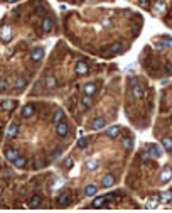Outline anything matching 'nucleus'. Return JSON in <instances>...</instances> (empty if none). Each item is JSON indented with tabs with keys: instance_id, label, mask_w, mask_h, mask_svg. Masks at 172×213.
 Returning a JSON list of instances; mask_svg holds the SVG:
<instances>
[{
	"instance_id": "1",
	"label": "nucleus",
	"mask_w": 172,
	"mask_h": 213,
	"mask_svg": "<svg viewBox=\"0 0 172 213\" xmlns=\"http://www.w3.org/2000/svg\"><path fill=\"white\" fill-rule=\"evenodd\" d=\"M121 49H123V44L121 43H113L111 46H108V48L103 49V56H113V54H118L121 53Z\"/></svg>"
},
{
	"instance_id": "2",
	"label": "nucleus",
	"mask_w": 172,
	"mask_h": 213,
	"mask_svg": "<svg viewBox=\"0 0 172 213\" xmlns=\"http://www.w3.org/2000/svg\"><path fill=\"white\" fill-rule=\"evenodd\" d=\"M130 90H132V95H133V97H137V98H144V90H142L140 83L132 81V83H130Z\"/></svg>"
},
{
	"instance_id": "3",
	"label": "nucleus",
	"mask_w": 172,
	"mask_h": 213,
	"mask_svg": "<svg viewBox=\"0 0 172 213\" xmlns=\"http://www.w3.org/2000/svg\"><path fill=\"white\" fill-rule=\"evenodd\" d=\"M12 37V27L10 26H3L0 29V39L3 41V43H9Z\"/></svg>"
},
{
	"instance_id": "4",
	"label": "nucleus",
	"mask_w": 172,
	"mask_h": 213,
	"mask_svg": "<svg viewBox=\"0 0 172 213\" xmlns=\"http://www.w3.org/2000/svg\"><path fill=\"white\" fill-rule=\"evenodd\" d=\"M149 154L152 157H155V159H157V157H160L162 156V145H159V144H150L149 145Z\"/></svg>"
},
{
	"instance_id": "5",
	"label": "nucleus",
	"mask_w": 172,
	"mask_h": 213,
	"mask_svg": "<svg viewBox=\"0 0 172 213\" xmlns=\"http://www.w3.org/2000/svg\"><path fill=\"white\" fill-rule=\"evenodd\" d=\"M42 56H44V49L42 48H34L31 51V59L34 61V63L41 61V59H42Z\"/></svg>"
},
{
	"instance_id": "6",
	"label": "nucleus",
	"mask_w": 172,
	"mask_h": 213,
	"mask_svg": "<svg viewBox=\"0 0 172 213\" xmlns=\"http://www.w3.org/2000/svg\"><path fill=\"white\" fill-rule=\"evenodd\" d=\"M68 130H69V127H68V124L62 120V122H59V124H56V132H57V135H61V137H64L66 134H68Z\"/></svg>"
},
{
	"instance_id": "7",
	"label": "nucleus",
	"mask_w": 172,
	"mask_h": 213,
	"mask_svg": "<svg viewBox=\"0 0 172 213\" xmlns=\"http://www.w3.org/2000/svg\"><path fill=\"white\" fill-rule=\"evenodd\" d=\"M17 157H19V152L15 151V149H12V147H7L5 149V159L9 161V162H14Z\"/></svg>"
},
{
	"instance_id": "8",
	"label": "nucleus",
	"mask_w": 172,
	"mask_h": 213,
	"mask_svg": "<svg viewBox=\"0 0 172 213\" xmlns=\"http://www.w3.org/2000/svg\"><path fill=\"white\" fill-rule=\"evenodd\" d=\"M17 134H19V124H17V122H12V124L9 125V129H7V137L14 139Z\"/></svg>"
},
{
	"instance_id": "9",
	"label": "nucleus",
	"mask_w": 172,
	"mask_h": 213,
	"mask_svg": "<svg viewBox=\"0 0 172 213\" xmlns=\"http://www.w3.org/2000/svg\"><path fill=\"white\" fill-rule=\"evenodd\" d=\"M74 71H76L78 74H88V71H90V68H88V64H86V63L79 61V63H76V66H74Z\"/></svg>"
},
{
	"instance_id": "10",
	"label": "nucleus",
	"mask_w": 172,
	"mask_h": 213,
	"mask_svg": "<svg viewBox=\"0 0 172 213\" xmlns=\"http://www.w3.org/2000/svg\"><path fill=\"white\" fill-rule=\"evenodd\" d=\"M108 200H113V196H96L95 198V201H93V206H96V208H100V206H103L105 203L108 201Z\"/></svg>"
},
{
	"instance_id": "11",
	"label": "nucleus",
	"mask_w": 172,
	"mask_h": 213,
	"mask_svg": "<svg viewBox=\"0 0 172 213\" xmlns=\"http://www.w3.org/2000/svg\"><path fill=\"white\" fill-rule=\"evenodd\" d=\"M20 115L24 117V119H29V117H32L34 115V105H26V107H22V110H20Z\"/></svg>"
},
{
	"instance_id": "12",
	"label": "nucleus",
	"mask_w": 172,
	"mask_h": 213,
	"mask_svg": "<svg viewBox=\"0 0 172 213\" xmlns=\"http://www.w3.org/2000/svg\"><path fill=\"white\" fill-rule=\"evenodd\" d=\"M172 179V169L170 168H164V171L160 173V181L162 183H169Z\"/></svg>"
},
{
	"instance_id": "13",
	"label": "nucleus",
	"mask_w": 172,
	"mask_h": 213,
	"mask_svg": "<svg viewBox=\"0 0 172 213\" xmlns=\"http://www.w3.org/2000/svg\"><path fill=\"white\" fill-rule=\"evenodd\" d=\"M83 91H85V95L93 97V95L96 93V85H95V83H86V85L83 86Z\"/></svg>"
},
{
	"instance_id": "14",
	"label": "nucleus",
	"mask_w": 172,
	"mask_h": 213,
	"mask_svg": "<svg viewBox=\"0 0 172 213\" xmlns=\"http://www.w3.org/2000/svg\"><path fill=\"white\" fill-rule=\"evenodd\" d=\"M165 3H164V0H157V2L154 3V12L155 14H164L165 12Z\"/></svg>"
},
{
	"instance_id": "15",
	"label": "nucleus",
	"mask_w": 172,
	"mask_h": 213,
	"mask_svg": "<svg viewBox=\"0 0 172 213\" xmlns=\"http://www.w3.org/2000/svg\"><path fill=\"white\" fill-rule=\"evenodd\" d=\"M101 185H103L105 188H110V186H113V185H115V176H113V174H106V176L103 178Z\"/></svg>"
},
{
	"instance_id": "16",
	"label": "nucleus",
	"mask_w": 172,
	"mask_h": 213,
	"mask_svg": "<svg viewBox=\"0 0 172 213\" xmlns=\"http://www.w3.org/2000/svg\"><path fill=\"white\" fill-rule=\"evenodd\" d=\"M159 201H160V196H157V195H154V196H150L149 198V201H147V206L149 208H157V205H159Z\"/></svg>"
},
{
	"instance_id": "17",
	"label": "nucleus",
	"mask_w": 172,
	"mask_h": 213,
	"mask_svg": "<svg viewBox=\"0 0 172 213\" xmlns=\"http://www.w3.org/2000/svg\"><path fill=\"white\" fill-rule=\"evenodd\" d=\"M118 134H120V127H118V125H111V127L106 130V135H108V137H111V139L118 137Z\"/></svg>"
},
{
	"instance_id": "18",
	"label": "nucleus",
	"mask_w": 172,
	"mask_h": 213,
	"mask_svg": "<svg viewBox=\"0 0 172 213\" xmlns=\"http://www.w3.org/2000/svg\"><path fill=\"white\" fill-rule=\"evenodd\" d=\"M91 105H93V98H91L90 95H85L83 100H81V108H83V110H86V108H90Z\"/></svg>"
},
{
	"instance_id": "19",
	"label": "nucleus",
	"mask_w": 172,
	"mask_h": 213,
	"mask_svg": "<svg viewBox=\"0 0 172 213\" xmlns=\"http://www.w3.org/2000/svg\"><path fill=\"white\" fill-rule=\"evenodd\" d=\"M44 81H46V86H47L49 90H54V88H56V78H54L52 74H47Z\"/></svg>"
},
{
	"instance_id": "20",
	"label": "nucleus",
	"mask_w": 172,
	"mask_h": 213,
	"mask_svg": "<svg viewBox=\"0 0 172 213\" xmlns=\"http://www.w3.org/2000/svg\"><path fill=\"white\" fill-rule=\"evenodd\" d=\"M160 201L162 203H170L172 201V190H165L160 195Z\"/></svg>"
},
{
	"instance_id": "21",
	"label": "nucleus",
	"mask_w": 172,
	"mask_h": 213,
	"mask_svg": "<svg viewBox=\"0 0 172 213\" xmlns=\"http://www.w3.org/2000/svg\"><path fill=\"white\" fill-rule=\"evenodd\" d=\"M64 183H66V178H57V181H54V185H52V191H54V195H56V191H59L62 186H64Z\"/></svg>"
},
{
	"instance_id": "22",
	"label": "nucleus",
	"mask_w": 172,
	"mask_h": 213,
	"mask_svg": "<svg viewBox=\"0 0 172 213\" xmlns=\"http://www.w3.org/2000/svg\"><path fill=\"white\" fill-rule=\"evenodd\" d=\"M162 147L167 152H172V139L170 137H162Z\"/></svg>"
},
{
	"instance_id": "23",
	"label": "nucleus",
	"mask_w": 172,
	"mask_h": 213,
	"mask_svg": "<svg viewBox=\"0 0 172 213\" xmlns=\"http://www.w3.org/2000/svg\"><path fill=\"white\" fill-rule=\"evenodd\" d=\"M96 193H98V188H96L95 185H88L85 188V195L86 196H96Z\"/></svg>"
},
{
	"instance_id": "24",
	"label": "nucleus",
	"mask_w": 172,
	"mask_h": 213,
	"mask_svg": "<svg viewBox=\"0 0 172 213\" xmlns=\"http://www.w3.org/2000/svg\"><path fill=\"white\" fill-rule=\"evenodd\" d=\"M57 201H59V205H62V206H64V205H68V203L71 201V195H69V191L62 193V195L59 196V200H57Z\"/></svg>"
},
{
	"instance_id": "25",
	"label": "nucleus",
	"mask_w": 172,
	"mask_h": 213,
	"mask_svg": "<svg viewBox=\"0 0 172 213\" xmlns=\"http://www.w3.org/2000/svg\"><path fill=\"white\" fill-rule=\"evenodd\" d=\"M41 203H42V198L36 195V196H32V198H31V201H29V206L37 208V206H41Z\"/></svg>"
},
{
	"instance_id": "26",
	"label": "nucleus",
	"mask_w": 172,
	"mask_h": 213,
	"mask_svg": "<svg viewBox=\"0 0 172 213\" xmlns=\"http://www.w3.org/2000/svg\"><path fill=\"white\" fill-rule=\"evenodd\" d=\"M62 120H64V112L59 108V110H56V114H54L52 122H54V124H59V122H62Z\"/></svg>"
},
{
	"instance_id": "27",
	"label": "nucleus",
	"mask_w": 172,
	"mask_h": 213,
	"mask_svg": "<svg viewBox=\"0 0 172 213\" xmlns=\"http://www.w3.org/2000/svg\"><path fill=\"white\" fill-rule=\"evenodd\" d=\"M26 83H27V80L26 78H22V76H19L17 80L14 81V88H17V90H22L24 86H26Z\"/></svg>"
},
{
	"instance_id": "28",
	"label": "nucleus",
	"mask_w": 172,
	"mask_h": 213,
	"mask_svg": "<svg viewBox=\"0 0 172 213\" xmlns=\"http://www.w3.org/2000/svg\"><path fill=\"white\" fill-rule=\"evenodd\" d=\"M42 31L44 32H51L52 31V20L51 19H44L42 20Z\"/></svg>"
},
{
	"instance_id": "29",
	"label": "nucleus",
	"mask_w": 172,
	"mask_h": 213,
	"mask_svg": "<svg viewBox=\"0 0 172 213\" xmlns=\"http://www.w3.org/2000/svg\"><path fill=\"white\" fill-rule=\"evenodd\" d=\"M105 125H106V122H105V119H96L93 122V129L95 130H100V129H103Z\"/></svg>"
},
{
	"instance_id": "30",
	"label": "nucleus",
	"mask_w": 172,
	"mask_h": 213,
	"mask_svg": "<svg viewBox=\"0 0 172 213\" xmlns=\"http://www.w3.org/2000/svg\"><path fill=\"white\" fill-rule=\"evenodd\" d=\"M26 162H27V161H26V157H20V156H19L17 159L14 161V166H15L17 169H22L24 166H26Z\"/></svg>"
},
{
	"instance_id": "31",
	"label": "nucleus",
	"mask_w": 172,
	"mask_h": 213,
	"mask_svg": "<svg viewBox=\"0 0 172 213\" xmlns=\"http://www.w3.org/2000/svg\"><path fill=\"white\" fill-rule=\"evenodd\" d=\"M96 168H98V161H96V159H90L86 162V169L88 171H95Z\"/></svg>"
},
{
	"instance_id": "32",
	"label": "nucleus",
	"mask_w": 172,
	"mask_h": 213,
	"mask_svg": "<svg viewBox=\"0 0 172 213\" xmlns=\"http://www.w3.org/2000/svg\"><path fill=\"white\" fill-rule=\"evenodd\" d=\"M14 107H15V103L12 102V100H3V102H2V108H3V110H12Z\"/></svg>"
},
{
	"instance_id": "33",
	"label": "nucleus",
	"mask_w": 172,
	"mask_h": 213,
	"mask_svg": "<svg viewBox=\"0 0 172 213\" xmlns=\"http://www.w3.org/2000/svg\"><path fill=\"white\" fill-rule=\"evenodd\" d=\"M9 86H10L9 78H2V80H0V90H2V91H7V90H9Z\"/></svg>"
},
{
	"instance_id": "34",
	"label": "nucleus",
	"mask_w": 172,
	"mask_h": 213,
	"mask_svg": "<svg viewBox=\"0 0 172 213\" xmlns=\"http://www.w3.org/2000/svg\"><path fill=\"white\" fill-rule=\"evenodd\" d=\"M123 147L127 149V151H130V149L133 147V140H132V137H127V139H123Z\"/></svg>"
},
{
	"instance_id": "35",
	"label": "nucleus",
	"mask_w": 172,
	"mask_h": 213,
	"mask_svg": "<svg viewBox=\"0 0 172 213\" xmlns=\"http://www.w3.org/2000/svg\"><path fill=\"white\" fill-rule=\"evenodd\" d=\"M86 145H88V139H86V137H79V139H78V147L85 149Z\"/></svg>"
},
{
	"instance_id": "36",
	"label": "nucleus",
	"mask_w": 172,
	"mask_h": 213,
	"mask_svg": "<svg viewBox=\"0 0 172 213\" xmlns=\"http://www.w3.org/2000/svg\"><path fill=\"white\" fill-rule=\"evenodd\" d=\"M162 43L165 44V48H170V49H172V37L164 36V37H162Z\"/></svg>"
},
{
	"instance_id": "37",
	"label": "nucleus",
	"mask_w": 172,
	"mask_h": 213,
	"mask_svg": "<svg viewBox=\"0 0 172 213\" xmlns=\"http://www.w3.org/2000/svg\"><path fill=\"white\" fill-rule=\"evenodd\" d=\"M42 166H44V161L37 157V159L34 161V169H41V168H42Z\"/></svg>"
},
{
	"instance_id": "38",
	"label": "nucleus",
	"mask_w": 172,
	"mask_h": 213,
	"mask_svg": "<svg viewBox=\"0 0 172 213\" xmlns=\"http://www.w3.org/2000/svg\"><path fill=\"white\" fill-rule=\"evenodd\" d=\"M64 168H66V169H71V168H73V159H71V157H66V159H64Z\"/></svg>"
},
{
	"instance_id": "39",
	"label": "nucleus",
	"mask_w": 172,
	"mask_h": 213,
	"mask_svg": "<svg viewBox=\"0 0 172 213\" xmlns=\"http://www.w3.org/2000/svg\"><path fill=\"white\" fill-rule=\"evenodd\" d=\"M152 46H154L155 49H157V51H160V49H164V48H165V44H164V43H154Z\"/></svg>"
},
{
	"instance_id": "40",
	"label": "nucleus",
	"mask_w": 172,
	"mask_h": 213,
	"mask_svg": "<svg viewBox=\"0 0 172 213\" xmlns=\"http://www.w3.org/2000/svg\"><path fill=\"white\" fill-rule=\"evenodd\" d=\"M138 2H140V5L144 7V9H147V7H149V0H138Z\"/></svg>"
},
{
	"instance_id": "41",
	"label": "nucleus",
	"mask_w": 172,
	"mask_h": 213,
	"mask_svg": "<svg viewBox=\"0 0 172 213\" xmlns=\"http://www.w3.org/2000/svg\"><path fill=\"white\" fill-rule=\"evenodd\" d=\"M61 152H62V149H56V152L52 154V156H54V159H57V157L61 156Z\"/></svg>"
},
{
	"instance_id": "42",
	"label": "nucleus",
	"mask_w": 172,
	"mask_h": 213,
	"mask_svg": "<svg viewBox=\"0 0 172 213\" xmlns=\"http://www.w3.org/2000/svg\"><path fill=\"white\" fill-rule=\"evenodd\" d=\"M167 73H169V74H172V66H169V68H167Z\"/></svg>"
},
{
	"instance_id": "43",
	"label": "nucleus",
	"mask_w": 172,
	"mask_h": 213,
	"mask_svg": "<svg viewBox=\"0 0 172 213\" xmlns=\"http://www.w3.org/2000/svg\"><path fill=\"white\" fill-rule=\"evenodd\" d=\"M9 2H12V3H14V2H17V0H9Z\"/></svg>"
}]
</instances>
